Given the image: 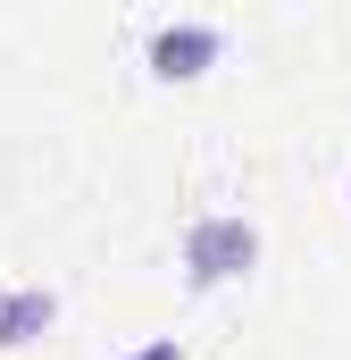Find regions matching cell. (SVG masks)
I'll return each mask as SVG.
<instances>
[{"instance_id": "6da1fadb", "label": "cell", "mask_w": 351, "mask_h": 360, "mask_svg": "<svg viewBox=\"0 0 351 360\" xmlns=\"http://www.w3.org/2000/svg\"><path fill=\"white\" fill-rule=\"evenodd\" d=\"M260 260V226L251 218H201L184 235V276L192 285H226V276H251Z\"/></svg>"}, {"instance_id": "7a4b0ae2", "label": "cell", "mask_w": 351, "mask_h": 360, "mask_svg": "<svg viewBox=\"0 0 351 360\" xmlns=\"http://www.w3.org/2000/svg\"><path fill=\"white\" fill-rule=\"evenodd\" d=\"M226 59V34L218 25H168L159 42H151V76L159 84H192V76H209Z\"/></svg>"}, {"instance_id": "3957f363", "label": "cell", "mask_w": 351, "mask_h": 360, "mask_svg": "<svg viewBox=\"0 0 351 360\" xmlns=\"http://www.w3.org/2000/svg\"><path fill=\"white\" fill-rule=\"evenodd\" d=\"M51 319H59V293H42V285H17V293H0V352H17V344L51 335Z\"/></svg>"}, {"instance_id": "277c9868", "label": "cell", "mask_w": 351, "mask_h": 360, "mask_svg": "<svg viewBox=\"0 0 351 360\" xmlns=\"http://www.w3.org/2000/svg\"><path fill=\"white\" fill-rule=\"evenodd\" d=\"M126 360H184L176 344H143V352H126Z\"/></svg>"}]
</instances>
